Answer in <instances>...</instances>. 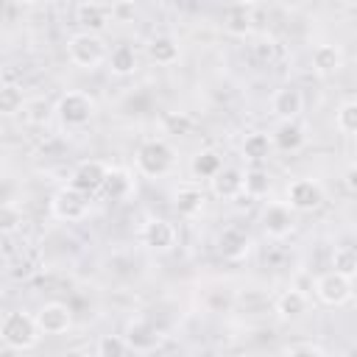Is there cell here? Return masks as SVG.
I'll use <instances>...</instances> for the list:
<instances>
[{"label":"cell","mask_w":357,"mask_h":357,"mask_svg":"<svg viewBox=\"0 0 357 357\" xmlns=\"http://www.w3.org/2000/svg\"><path fill=\"white\" fill-rule=\"evenodd\" d=\"M307 296L301 290H284L279 298H276V312L282 321H296L307 312Z\"/></svg>","instance_id":"obj_18"},{"label":"cell","mask_w":357,"mask_h":357,"mask_svg":"<svg viewBox=\"0 0 357 357\" xmlns=\"http://www.w3.org/2000/svg\"><path fill=\"white\" fill-rule=\"evenodd\" d=\"M39 324H36V315H28L22 310H14V312H6L3 315V324H0V337L6 343V349L11 351H28L39 343Z\"/></svg>","instance_id":"obj_1"},{"label":"cell","mask_w":357,"mask_h":357,"mask_svg":"<svg viewBox=\"0 0 357 357\" xmlns=\"http://www.w3.org/2000/svg\"><path fill=\"white\" fill-rule=\"evenodd\" d=\"M109 11H112V20L114 22H131L137 17L134 3H114V6H109Z\"/></svg>","instance_id":"obj_34"},{"label":"cell","mask_w":357,"mask_h":357,"mask_svg":"<svg viewBox=\"0 0 357 357\" xmlns=\"http://www.w3.org/2000/svg\"><path fill=\"white\" fill-rule=\"evenodd\" d=\"M312 67L318 75H335L343 67V53L337 45H318L312 50Z\"/></svg>","instance_id":"obj_16"},{"label":"cell","mask_w":357,"mask_h":357,"mask_svg":"<svg viewBox=\"0 0 357 357\" xmlns=\"http://www.w3.org/2000/svg\"><path fill=\"white\" fill-rule=\"evenodd\" d=\"M106 176H109V167H106L103 162H98V159H86V162H81V165L73 170L70 187H75V190H81V192L92 195V192L103 190Z\"/></svg>","instance_id":"obj_11"},{"label":"cell","mask_w":357,"mask_h":357,"mask_svg":"<svg viewBox=\"0 0 357 357\" xmlns=\"http://www.w3.org/2000/svg\"><path fill=\"white\" fill-rule=\"evenodd\" d=\"M335 123H337V128H340V131H346V134H354V137H357V100L343 103V106L337 109V114H335Z\"/></svg>","instance_id":"obj_33"},{"label":"cell","mask_w":357,"mask_h":357,"mask_svg":"<svg viewBox=\"0 0 357 357\" xmlns=\"http://www.w3.org/2000/svg\"><path fill=\"white\" fill-rule=\"evenodd\" d=\"M315 293H318V298L324 301V304H329V307H343L349 298H351V279L349 276H343V273H337V271H329V273H324L318 282H315Z\"/></svg>","instance_id":"obj_7"},{"label":"cell","mask_w":357,"mask_h":357,"mask_svg":"<svg viewBox=\"0 0 357 357\" xmlns=\"http://www.w3.org/2000/svg\"><path fill=\"white\" fill-rule=\"evenodd\" d=\"M226 31L231 33V36H248L251 33V28H254V14H251V6H231L229 11H226Z\"/></svg>","instance_id":"obj_21"},{"label":"cell","mask_w":357,"mask_h":357,"mask_svg":"<svg viewBox=\"0 0 357 357\" xmlns=\"http://www.w3.org/2000/svg\"><path fill=\"white\" fill-rule=\"evenodd\" d=\"M139 243L153 251H167L176 245V226L165 218H151L139 229Z\"/></svg>","instance_id":"obj_10"},{"label":"cell","mask_w":357,"mask_h":357,"mask_svg":"<svg viewBox=\"0 0 357 357\" xmlns=\"http://www.w3.org/2000/svg\"><path fill=\"white\" fill-rule=\"evenodd\" d=\"M346 357H357V349H351V351H349V354H346Z\"/></svg>","instance_id":"obj_38"},{"label":"cell","mask_w":357,"mask_h":357,"mask_svg":"<svg viewBox=\"0 0 357 357\" xmlns=\"http://www.w3.org/2000/svg\"><path fill=\"white\" fill-rule=\"evenodd\" d=\"M148 59L153 64H162V67L178 61V42L173 36H153L148 42Z\"/></svg>","instance_id":"obj_19"},{"label":"cell","mask_w":357,"mask_h":357,"mask_svg":"<svg viewBox=\"0 0 357 357\" xmlns=\"http://www.w3.org/2000/svg\"><path fill=\"white\" fill-rule=\"evenodd\" d=\"M301 109H304V95H301V89H296V86H282V89H276L273 98H271V112H273L282 123L296 120V117L301 114Z\"/></svg>","instance_id":"obj_13"},{"label":"cell","mask_w":357,"mask_h":357,"mask_svg":"<svg viewBox=\"0 0 357 357\" xmlns=\"http://www.w3.org/2000/svg\"><path fill=\"white\" fill-rule=\"evenodd\" d=\"M109 17H112L109 6H100V3H78L75 6V20L89 33H100L109 25Z\"/></svg>","instance_id":"obj_15"},{"label":"cell","mask_w":357,"mask_h":357,"mask_svg":"<svg viewBox=\"0 0 357 357\" xmlns=\"http://www.w3.org/2000/svg\"><path fill=\"white\" fill-rule=\"evenodd\" d=\"M218 251H220L226 259H240V257H245V251H248V234L240 231V229H226V231L218 237Z\"/></svg>","instance_id":"obj_20"},{"label":"cell","mask_w":357,"mask_h":357,"mask_svg":"<svg viewBox=\"0 0 357 357\" xmlns=\"http://www.w3.org/2000/svg\"><path fill=\"white\" fill-rule=\"evenodd\" d=\"M176 162L173 148L165 139H148L137 151V170L142 176H165Z\"/></svg>","instance_id":"obj_3"},{"label":"cell","mask_w":357,"mask_h":357,"mask_svg":"<svg viewBox=\"0 0 357 357\" xmlns=\"http://www.w3.org/2000/svg\"><path fill=\"white\" fill-rule=\"evenodd\" d=\"M22 106H25L22 89L17 84H3L0 86V112L3 114H17V112H22Z\"/></svg>","instance_id":"obj_30"},{"label":"cell","mask_w":357,"mask_h":357,"mask_svg":"<svg viewBox=\"0 0 357 357\" xmlns=\"http://www.w3.org/2000/svg\"><path fill=\"white\" fill-rule=\"evenodd\" d=\"M220 170H223V159H220V153L215 148H204V151H198L192 156V173L198 178H209L212 181Z\"/></svg>","instance_id":"obj_22"},{"label":"cell","mask_w":357,"mask_h":357,"mask_svg":"<svg viewBox=\"0 0 357 357\" xmlns=\"http://www.w3.org/2000/svg\"><path fill=\"white\" fill-rule=\"evenodd\" d=\"M324 204V190L315 178H296L287 187V206L293 212H312Z\"/></svg>","instance_id":"obj_6"},{"label":"cell","mask_w":357,"mask_h":357,"mask_svg":"<svg viewBox=\"0 0 357 357\" xmlns=\"http://www.w3.org/2000/svg\"><path fill=\"white\" fill-rule=\"evenodd\" d=\"M67 59L81 70H95L98 64L109 61V50H106V42L100 33L81 31L67 39Z\"/></svg>","instance_id":"obj_2"},{"label":"cell","mask_w":357,"mask_h":357,"mask_svg":"<svg viewBox=\"0 0 357 357\" xmlns=\"http://www.w3.org/2000/svg\"><path fill=\"white\" fill-rule=\"evenodd\" d=\"M271 145H273V139H271L268 134H262V131H251V134L243 139V156L251 159V162H262V159H268Z\"/></svg>","instance_id":"obj_27"},{"label":"cell","mask_w":357,"mask_h":357,"mask_svg":"<svg viewBox=\"0 0 357 357\" xmlns=\"http://www.w3.org/2000/svg\"><path fill=\"white\" fill-rule=\"evenodd\" d=\"M126 343H128V349L131 351H137V354H151V351H156L159 346H162V332L151 324V321H131L128 326H126Z\"/></svg>","instance_id":"obj_8"},{"label":"cell","mask_w":357,"mask_h":357,"mask_svg":"<svg viewBox=\"0 0 357 357\" xmlns=\"http://www.w3.org/2000/svg\"><path fill=\"white\" fill-rule=\"evenodd\" d=\"M36 324L42 335H64L73 326V310L61 301H47L36 312Z\"/></svg>","instance_id":"obj_9"},{"label":"cell","mask_w":357,"mask_h":357,"mask_svg":"<svg viewBox=\"0 0 357 357\" xmlns=\"http://www.w3.org/2000/svg\"><path fill=\"white\" fill-rule=\"evenodd\" d=\"M131 176L123 170V167H109V176H106V181H103V195L106 198H112V201H117V198H126L128 192H131Z\"/></svg>","instance_id":"obj_26"},{"label":"cell","mask_w":357,"mask_h":357,"mask_svg":"<svg viewBox=\"0 0 357 357\" xmlns=\"http://www.w3.org/2000/svg\"><path fill=\"white\" fill-rule=\"evenodd\" d=\"M332 271H337V273L354 279V276H357V248H351V245H337V248L332 251Z\"/></svg>","instance_id":"obj_28"},{"label":"cell","mask_w":357,"mask_h":357,"mask_svg":"<svg viewBox=\"0 0 357 357\" xmlns=\"http://www.w3.org/2000/svg\"><path fill=\"white\" fill-rule=\"evenodd\" d=\"M109 70L120 78L131 75L137 70V50L131 45H117L112 53H109Z\"/></svg>","instance_id":"obj_23"},{"label":"cell","mask_w":357,"mask_h":357,"mask_svg":"<svg viewBox=\"0 0 357 357\" xmlns=\"http://www.w3.org/2000/svg\"><path fill=\"white\" fill-rule=\"evenodd\" d=\"M287 357H321V351L312 349V346H298V349H293Z\"/></svg>","instance_id":"obj_35"},{"label":"cell","mask_w":357,"mask_h":357,"mask_svg":"<svg viewBox=\"0 0 357 357\" xmlns=\"http://www.w3.org/2000/svg\"><path fill=\"white\" fill-rule=\"evenodd\" d=\"M271 190V176L262 170V167H251L245 170V187H243V195L248 198H265Z\"/></svg>","instance_id":"obj_29"},{"label":"cell","mask_w":357,"mask_h":357,"mask_svg":"<svg viewBox=\"0 0 357 357\" xmlns=\"http://www.w3.org/2000/svg\"><path fill=\"white\" fill-rule=\"evenodd\" d=\"M128 343L123 335H103L98 340V357H126Z\"/></svg>","instance_id":"obj_32"},{"label":"cell","mask_w":357,"mask_h":357,"mask_svg":"<svg viewBox=\"0 0 357 357\" xmlns=\"http://www.w3.org/2000/svg\"><path fill=\"white\" fill-rule=\"evenodd\" d=\"M204 192L198 190V187H178L176 190V195H173V206H176V212L181 215V218H195V215H201V209H204Z\"/></svg>","instance_id":"obj_17"},{"label":"cell","mask_w":357,"mask_h":357,"mask_svg":"<svg viewBox=\"0 0 357 357\" xmlns=\"http://www.w3.org/2000/svg\"><path fill=\"white\" fill-rule=\"evenodd\" d=\"M56 114L64 126H84L95 114V100L86 92H64L56 103Z\"/></svg>","instance_id":"obj_5"},{"label":"cell","mask_w":357,"mask_h":357,"mask_svg":"<svg viewBox=\"0 0 357 357\" xmlns=\"http://www.w3.org/2000/svg\"><path fill=\"white\" fill-rule=\"evenodd\" d=\"M273 142L282 148V151H298L304 145V128L296 123V120H287V123H279L276 134H273Z\"/></svg>","instance_id":"obj_25"},{"label":"cell","mask_w":357,"mask_h":357,"mask_svg":"<svg viewBox=\"0 0 357 357\" xmlns=\"http://www.w3.org/2000/svg\"><path fill=\"white\" fill-rule=\"evenodd\" d=\"M59 357H86V354L78 351V349H70V351H64V354H59Z\"/></svg>","instance_id":"obj_37"},{"label":"cell","mask_w":357,"mask_h":357,"mask_svg":"<svg viewBox=\"0 0 357 357\" xmlns=\"http://www.w3.org/2000/svg\"><path fill=\"white\" fill-rule=\"evenodd\" d=\"M20 226H22V212H20L11 201H6V204L0 206V231H3V237L17 234Z\"/></svg>","instance_id":"obj_31"},{"label":"cell","mask_w":357,"mask_h":357,"mask_svg":"<svg viewBox=\"0 0 357 357\" xmlns=\"http://www.w3.org/2000/svg\"><path fill=\"white\" fill-rule=\"evenodd\" d=\"M50 212H53V218L67 220V223L81 220L89 212V195L81 192V190H75V187H61L50 198Z\"/></svg>","instance_id":"obj_4"},{"label":"cell","mask_w":357,"mask_h":357,"mask_svg":"<svg viewBox=\"0 0 357 357\" xmlns=\"http://www.w3.org/2000/svg\"><path fill=\"white\" fill-rule=\"evenodd\" d=\"M296 220H293V209L287 204H268L265 212H262V229L268 237L273 240H282L293 231Z\"/></svg>","instance_id":"obj_12"},{"label":"cell","mask_w":357,"mask_h":357,"mask_svg":"<svg viewBox=\"0 0 357 357\" xmlns=\"http://www.w3.org/2000/svg\"><path fill=\"white\" fill-rule=\"evenodd\" d=\"M243 187H245V173H243L240 167H223V170L212 178V192H215L218 198H226V201L243 195Z\"/></svg>","instance_id":"obj_14"},{"label":"cell","mask_w":357,"mask_h":357,"mask_svg":"<svg viewBox=\"0 0 357 357\" xmlns=\"http://www.w3.org/2000/svg\"><path fill=\"white\" fill-rule=\"evenodd\" d=\"M53 112H56V106H50V100H45V98H28L25 106H22V112H20V117H22L25 126H45Z\"/></svg>","instance_id":"obj_24"},{"label":"cell","mask_w":357,"mask_h":357,"mask_svg":"<svg viewBox=\"0 0 357 357\" xmlns=\"http://www.w3.org/2000/svg\"><path fill=\"white\" fill-rule=\"evenodd\" d=\"M346 184L357 192V162H351V165H349V170H346Z\"/></svg>","instance_id":"obj_36"}]
</instances>
